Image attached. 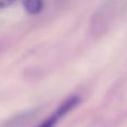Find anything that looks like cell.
<instances>
[{
	"mask_svg": "<svg viewBox=\"0 0 127 127\" xmlns=\"http://www.w3.org/2000/svg\"><path fill=\"white\" fill-rule=\"evenodd\" d=\"M24 8L29 15H39L45 7V0H22Z\"/></svg>",
	"mask_w": 127,
	"mask_h": 127,
	"instance_id": "obj_2",
	"label": "cell"
},
{
	"mask_svg": "<svg viewBox=\"0 0 127 127\" xmlns=\"http://www.w3.org/2000/svg\"><path fill=\"white\" fill-rule=\"evenodd\" d=\"M15 1L16 0H0V10L10 7L12 3H15Z\"/></svg>",
	"mask_w": 127,
	"mask_h": 127,
	"instance_id": "obj_3",
	"label": "cell"
},
{
	"mask_svg": "<svg viewBox=\"0 0 127 127\" xmlns=\"http://www.w3.org/2000/svg\"><path fill=\"white\" fill-rule=\"evenodd\" d=\"M79 103V98L77 96H71L67 98L65 101L55 110L51 116H49L45 122H42L38 127H55L56 124L65 116L67 113H69L74 107H76Z\"/></svg>",
	"mask_w": 127,
	"mask_h": 127,
	"instance_id": "obj_1",
	"label": "cell"
}]
</instances>
